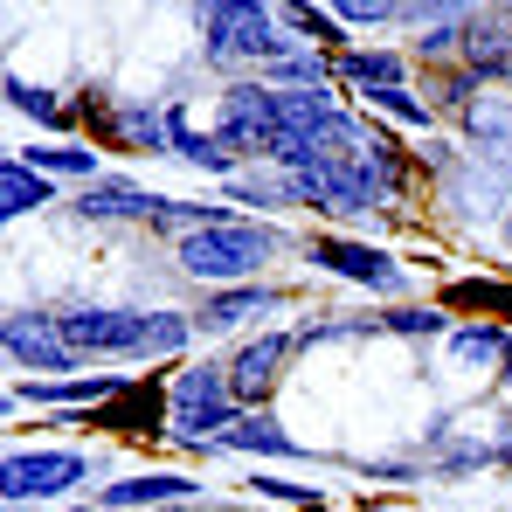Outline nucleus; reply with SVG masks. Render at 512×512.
I'll return each mask as SVG.
<instances>
[{
	"label": "nucleus",
	"mask_w": 512,
	"mask_h": 512,
	"mask_svg": "<svg viewBox=\"0 0 512 512\" xmlns=\"http://www.w3.org/2000/svg\"><path fill=\"white\" fill-rule=\"evenodd\" d=\"M56 333L70 340L77 360H90V353L97 360H173L194 340V319L173 305H153V312H139V305H63Z\"/></svg>",
	"instance_id": "f257e3e1"
},
{
	"label": "nucleus",
	"mask_w": 512,
	"mask_h": 512,
	"mask_svg": "<svg viewBox=\"0 0 512 512\" xmlns=\"http://www.w3.org/2000/svg\"><path fill=\"white\" fill-rule=\"evenodd\" d=\"M277 250H291V236H284L277 222H256V215H229V222L194 229V236L173 243L180 270L201 277V284H215V291H229V284H256V270H263Z\"/></svg>",
	"instance_id": "f03ea898"
},
{
	"label": "nucleus",
	"mask_w": 512,
	"mask_h": 512,
	"mask_svg": "<svg viewBox=\"0 0 512 512\" xmlns=\"http://www.w3.org/2000/svg\"><path fill=\"white\" fill-rule=\"evenodd\" d=\"M194 28H201V56H208L215 70H236V63L270 70V63H284L291 49H305L298 35H284L277 7H263V0H215V7H194Z\"/></svg>",
	"instance_id": "7ed1b4c3"
},
{
	"label": "nucleus",
	"mask_w": 512,
	"mask_h": 512,
	"mask_svg": "<svg viewBox=\"0 0 512 512\" xmlns=\"http://www.w3.org/2000/svg\"><path fill=\"white\" fill-rule=\"evenodd\" d=\"M243 423L236 395H229V367H180L167 388V436L187 450H215L229 429Z\"/></svg>",
	"instance_id": "20e7f679"
},
{
	"label": "nucleus",
	"mask_w": 512,
	"mask_h": 512,
	"mask_svg": "<svg viewBox=\"0 0 512 512\" xmlns=\"http://www.w3.org/2000/svg\"><path fill=\"white\" fill-rule=\"evenodd\" d=\"M215 139H222L243 167H277V146H284L277 90L263 84V77L229 84V90H222V104H215Z\"/></svg>",
	"instance_id": "39448f33"
},
{
	"label": "nucleus",
	"mask_w": 512,
	"mask_h": 512,
	"mask_svg": "<svg viewBox=\"0 0 512 512\" xmlns=\"http://www.w3.org/2000/svg\"><path fill=\"white\" fill-rule=\"evenodd\" d=\"M90 478L84 450H7V471H0V499L7 506H42V499H70Z\"/></svg>",
	"instance_id": "423d86ee"
},
{
	"label": "nucleus",
	"mask_w": 512,
	"mask_h": 512,
	"mask_svg": "<svg viewBox=\"0 0 512 512\" xmlns=\"http://www.w3.org/2000/svg\"><path fill=\"white\" fill-rule=\"evenodd\" d=\"M312 270H326V277H346V284H367L374 298H402L409 291V270L395 263V256L381 250V243H346V236H305L298 243Z\"/></svg>",
	"instance_id": "0eeeda50"
},
{
	"label": "nucleus",
	"mask_w": 512,
	"mask_h": 512,
	"mask_svg": "<svg viewBox=\"0 0 512 512\" xmlns=\"http://www.w3.org/2000/svg\"><path fill=\"white\" fill-rule=\"evenodd\" d=\"M0 346L14 367H35V381H70L84 360L70 353V340L56 333V312H7L0 326Z\"/></svg>",
	"instance_id": "6e6552de"
},
{
	"label": "nucleus",
	"mask_w": 512,
	"mask_h": 512,
	"mask_svg": "<svg viewBox=\"0 0 512 512\" xmlns=\"http://www.w3.org/2000/svg\"><path fill=\"white\" fill-rule=\"evenodd\" d=\"M298 353V333H256V340L236 346V360H229V395H236V409L250 416L263 409V395L284 381V360Z\"/></svg>",
	"instance_id": "1a4fd4ad"
},
{
	"label": "nucleus",
	"mask_w": 512,
	"mask_h": 512,
	"mask_svg": "<svg viewBox=\"0 0 512 512\" xmlns=\"http://www.w3.org/2000/svg\"><path fill=\"white\" fill-rule=\"evenodd\" d=\"M478 84H506L512 77V7H471L464 21V56H457Z\"/></svg>",
	"instance_id": "9d476101"
},
{
	"label": "nucleus",
	"mask_w": 512,
	"mask_h": 512,
	"mask_svg": "<svg viewBox=\"0 0 512 512\" xmlns=\"http://www.w3.org/2000/svg\"><path fill=\"white\" fill-rule=\"evenodd\" d=\"M132 388V374H70V381H21V388H7V409H90V402H111V395H125Z\"/></svg>",
	"instance_id": "9b49d317"
},
{
	"label": "nucleus",
	"mask_w": 512,
	"mask_h": 512,
	"mask_svg": "<svg viewBox=\"0 0 512 512\" xmlns=\"http://www.w3.org/2000/svg\"><path fill=\"white\" fill-rule=\"evenodd\" d=\"M84 222H146L153 229V215H160V194L153 187H139V180H118V173H104V180H90L77 187V201H70Z\"/></svg>",
	"instance_id": "f8f14e48"
},
{
	"label": "nucleus",
	"mask_w": 512,
	"mask_h": 512,
	"mask_svg": "<svg viewBox=\"0 0 512 512\" xmlns=\"http://www.w3.org/2000/svg\"><path fill=\"white\" fill-rule=\"evenodd\" d=\"M201 499V478H180V471H139V478H111L97 492V512H153V506H187Z\"/></svg>",
	"instance_id": "ddd939ff"
},
{
	"label": "nucleus",
	"mask_w": 512,
	"mask_h": 512,
	"mask_svg": "<svg viewBox=\"0 0 512 512\" xmlns=\"http://www.w3.org/2000/svg\"><path fill=\"white\" fill-rule=\"evenodd\" d=\"M277 305H284V291H270V284H229V291H208V305L194 312V333H201V340L236 333V326H250V319H270Z\"/></svg>",
	"instance_id": "4468645a"
},
{
	"label": "nucleus",
	"mask_w": 512,
	"mask_h": 512,
	"mask_svg": "<svg viewBox=\"0 0 512 512\" xmlns=\"http://www.w3.org/2000/svg\"><path fill=\"white\" fill-rule=\"evenodd\" d=\"M464 139H471V160L512 173V97L485 90V97L464 111Z\"/></svg>",
	"instance_id": "2eb2a0df"
},
{
	"label": "nucleus",
	"mask_w": 512,
	"mask_h": 512,
	"mask_svg": "<svg viewBox=\"0 0 512 512\" xmlns=\"http://www.w3.org/2000/svg\"><path fill=\"white\" fill-rule=\"evenodd\" d=\"M208 457H291V464H305L312 450H305V443H298L291 429L277 423V416H263V409H250V416H243V423L229 429V436H222V443H215Z\"/></svg>",
	"instance_id": "dca6fc26"
},
{
	"label": "nucleus",
	"mask_w": 512,
	"mask_h": 512,
	"mask_svg": "<svg viewBox=\"0 0 512 512\" xmlns=\"http://www.w3.org/2000/svg\"><path fill=\"white\" fill-rule=\"evenodd\" d=\"M333 77L360 97H381V90H402L409 84V56L402 49H340L333 56Z\"/></svg>",
	"instance_id": "f3484780"
},
{
	"label": "nucleus",
	"mask_w": 512,
	"mask_h": 512,
	"mask_svg": "<svg viewBox=\"0 0 512 512\" xmlns=\"http://www.w3.org/2000/svg\"><path fill=\"white\" fill-rule=\"evenodd\" d=\"M167 153H180L194 173H222V180H236V173H243V160H236L215 132H194V118H187L180 104H167Z\"/></svg>",
	"instance_id": "a211bd4d"
},
{
	"label": "nucleus",
	"mask_w": 512,
	"mask_h": 512,
	"mask_svg": "<svg viewBox=\"0 0 512 512\" xmlns=\"http://www.w3.org/2000/svg\"><path fill=\"white\" fill-rule=\"evenodd\" d=\"M512 353V326L499 319H471V326H450V360L471 367V374H499Z\"/></svg>",
	"instance_id": "6ab92c4d"
},
{
	"label": "nucleus",
	"mask_w": 512,
	"mask_h": 512,
	"mask_svg": "<svg viewBox=\"0 0 512 512\" xmlns=\"http://www.w3.org/2000/svg\"><path fill=\"white\" fill-rule=\"evenodd\" d=\"M49 201H63L56 194V180L49 173H35V167H21L14 153L0 160V215L7 222H21V215H35V208H49Z\"/></svg>",
	"instance_id": "aec40b11"
},
{
	"label": "nucleus",
	"mask_w": 512,
	"mask_h": 512,
	"mask_svg": "<svg viewBox=\"0 0 512 512\" xmlns=\"http://www.w3.org/2000/svg\"><path fill=\"white\" fill-rule=\"evenodd\" d=\"M229 201H243L256 222H263V215H277V208H298L291 173H284V167H243L236 180H229Z\"/></svg>",
	"instance_id": "412c9836"
},
{
	"label": "nucleus",
	"mask_w": 512,
	"mask_h": 512,
	"mask_svg": "<svg viewBox=\"0 0 512 512\" xmlns=\"http://www.w3.org/2000/svg\"><path fill=\"white\" fill-rule=\"evenodd\" d=\"M21 167H35V173H49V180H104V160H97V146H21L14 153Z\"/></svg>",
	"instance_id": "4be33fe9"
},
{
	"label": "nucleus",
	"mask_w": 512,
	"mask_h": 512,
	"mask_svg": "<svg viewBox=\"0 0 512 512\" xmlns=\"http://www.w3.org/2000/svg\"><path fill=\"white\" fill-rule=\"evenodd\" d=\"M111 139L125 153H167V111H153V104H111Z\"/></svg>",
	"instance_id": "5701e85b"
},
{
	"label": "nucleus",
	"mask_w": 512,
	"mask_h": 512,
	"mask_svg": "<svg viewBox=\"0 0 512 512\" xmlns=\"http://www.w3.org/2000/svg\"><path fill=\"white\" fill-rule=\"evenodd\" d=\"M326 77H333V63H326L319 49H291L284 63L263 70V84H270V90H326Z\"/></svg>",
	"instance_id": "b1692460"
},
{
	"label": "nucleus",
	"mask_w": 512,
	"mask_h": 512,
	"mask_svg": "<svg viewBox=\"0 0 512 512\" xmlns=\"http://www.w3.org/2000/svg\"><path fill=\"white\" fill-rule=\"evenodd\" d=\"M0 90H7V104H14L21 118H35V125H49V132H63V125H70V111H63L42 84H28L21 70H7V84H0Z\"/></svg>",
	"instance_id": "393cba45"
},
{
	"label": "nucleus",
	"mask_w": 512,
	"mask_h": 512,
	"mask_svg": "<svg viewBox=\"0 0 512 512\" xmlns=\"http://www.w3.org/2000/svg\"><path fill=\"white\" fill-rule=\"evenodd\" d=\"M381 333H402V340H450V312H436V305H388V312H381Z\"/></svg>",
	"instance_id": "a878e982"
},
{
	"label": "nucleus",
	"mask_w": 512,
	"mask_h": 512,
	"mask_svg": "<svg viewBox=\"0 0 512 512\" xmlns=\"http://www.w3.org/2000/svg\"><path fill=\"white\" fill-rule=\"evenodd\" d=\"M360 104H367V111H381V118H395L402 132H429V125H436V104L416 97L409 84H402V90H381V97H360Z\"/></svg>",
	"instance_id": "bb28decb"
},
{
	"label": "nucleus",
	"mask_w": 512,
	"mask_h": 512,
	"mask_svg": "<svg viewBox=\"0 0 512 512\" xmlns=\"http://www.w3.org/2000/svg\"><path fill=\"white\" fill-rule=\"evenodd\" d=\"M277 21L284 28H298V42L312 49V42H326V49H340L346 35H340V14L333 7H277Z\"/></svg>",
	"instance_id": "cd10ccee"
},
{
	"label": "nucleus",
	"mask_w": 512,
	"mask_h": 512,
	"mask_svg": "<svg viewBox=\"0 0 512 512\" xmlns=\"http://www.w3.org/2000/svg\"><path fill=\"white\" fill-rule=\"evenodd\" d=\"M333 14H340V28H388V21H402V7H388V0H340Z\"/></svg>",
	"instance_id": "c85d7f7f"
},
{
	"label": "nucleus",
	"mask_w": 512,
	"mask_h": 512,
	"mask_svg": "<svg viewBox=\"0 0 512 512\" xmlns=\"http://www.w3.org/2000/svg\"><path fill=\"white\" fill-rule=\"evenodd\" d=\"M256 492H263V499H284V506H305V512L326 506V492H319V485H291V478H256Z\"/></svg>",
	"instance_id": "c756f323"
},
{
	"label": "nucleus",
	"mask_w": 512,
	"mask_h": 512,
	"mask_svg": "<svg viewBox=\"0 0 512 512\" xmlns=\"http://www.w3.org/2000/svg\"><path fill=\"white\" fill-rule=\"evenodd\" d=\"M492 450H499V464H512V409L499 416V436H492Z\"/></svg>",
	"instance_id": "7c9ffc66"
},
{
	"label": "nucleus",
	"mask_w": 512,
	"mask_h": 512,
	"mask_svg": "<svg viewBox=\"0 0 512 512\" xmlns=\"http://www.w3.org/2000/svg\"><path fill=\"white\" fill-rule=\"evenodd\" d=\"M499 236H506V250H512V201L499 208Z\"/></svg>",
	"instance_id": "2f4dec72"
},
{
	"label": "nucleus",
	"mask_w": 512,
	"mask_h": 512,
	"mask_svg": "<svg viewBox=\"0 0 512 512\" xmlns=\"http://www.w3.org/2000/svg\"><path fill=\"white\" fill-rule=\"evenodd\" d=\"M499 381H506V395H512V353H506V367H499Z\"/></svg>",
	"instance_id": "473e14b6"
},
{
	"label": "nucleus",
	"mask_w": 512,
	"mask_h": 512,
	"mask_svg": "<svg viewBox=\"0 0 512 512\" xmlns=\"http://www.w3.org/2000/svg\"><path fill=\"white\" fill-rule=\"evenodd\" d=\"M360 512H367V506H360ZM388 512H423V506H388Z\"/></svg>",
	"instance_id": "72a5a7b5"
},
{
	"label": "nucleus",
	"mask_w": 512,
	"mask_h": 512,
	"mask_svg": "<svg viewBox=\"0 0 512 512\" xmlns=\"http://www.w3.org/2000/svg\"><path fill=\"white\" fill-rule=\"evenodd\" d=\"M70 512H97V506H70Z\"/></svg>",
	"instance_id": "f704fd0d"
}]
</instances>
